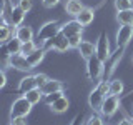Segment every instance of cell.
Returning a JSON list of instances; mask_svg holds the SVG:
<instances>
[{"label":"cell","instance_id":"obj_25","mask_svg":"<svg viewBox=\"0 0 133 125\" xmlns=\"http://www.w3.org/2000/svg\"><path fill=\"white\" fill-rule=\"evenodd\" d=\"M25 97L28 98V102L32 103V105H35V103H38V102H42L43 100V92H42V89H33V90H30V92H27L25 93Z\"/></svg>","mask_w":133,"mask_h":125},{"label":"cell","instance_id":"obj_6","mask_svg":"<svg viewBox=\"0 0 133 125\" xmlns=\"http://www.w3.org/2000/svg\"><path fill=\"white\" fill-rule=\"evenodd\" d=\"M120 108V97L118 95H107L103 100V105L100 108V114L103 117H113Z\"/></svg>","mask_w":133,"mask_h":125},{"label":"cell","instance_id":"obj_38","mask_svg":"<svg viewBox=\"0 0 133 125\" xmlns=\"http://www.w3.org/2000/svg\"><path fill=\"white\" fill-rule=\"evenodd\" d=\"M3 14H5V0H0V23L3 22Z\"/></svg>","mask_w":133,"mask_h":125},{"label":"cell","instance_id":"obj_31","mask_svg":"<svg viewBox=\"0 0 133 125\" xmlns=\"http://www.w3.org/2000/svg\"><path fill=\"white\" fill-rule=\"evenodd\" d=\"M68 40H70V47L72 48H78V45L82 43V33H77V35L68 37Z\"/></svg>","mask_w":133,"mask_h":125},{"label":"cell","instance_id":"obj_10","mask_svg":"<svg viewBox=\"0 0 133 125\" xmlns=\"http://www.w3.org/2000/svg\"><path fill=\"white\" fill-rule=\"evenodd\" d=\"M60 32L63 33V35H66V37H72V35H77V33L83 32V25L75 18V20H70V22H66V23L62 25Z\"/></svg>","mask_w":133,"mask_h":125},{"label":"cell","instance_id":"obj_33","mask_svg":"<svg viewBox=\"0 0 133 125\" xmlns=\"http://www.w3.org/2000/svg\"><path fill=\"white\" fill-rule=\"evenodd\" d=\"M87 125H105L102 120V117L100 115H91L88 117V120H87Z\"/></svg>","mask_w":133,"mask_h":125},{"label":"cell","instance_id":"obj_11","mask_svg":"<svg viewBox=\"0 0 133 125\" xmlns=\"http://www.w3.org/2000/svg\"><path fill=\"white\" fill-rule=\"evenodd\" d=\"M10 67H12V68L20 70V72H30V70H32V65L28 64L27 57L22 55V53H18V55H12Z\"/></svg>","mask_w":133,"mask_h":125},{"label":"cell","instance_id":"obj_20","mask_svg":"<svg viewBox=\"0 0 133 125\" xmlns=\"http://www.w3.org/2000/svg\"><path fill=\"white\" fill-rule=\"evenodd\" d=\"M10 62H12V53L8 52L7 45H0V68L2 70H7L10 68Z\"/></svg>","mask_w":133,"mask_h":125},{"label":"cell","instance_id":"obj_19","mask_svg":"<svg viewBox=\"0 0 133 125\" xmlns=\"http://www.w3.org/2000/svg\"><path fill=\"white\" fill-rule=\"evenodd\" d=\"M83 7L85 5L82 3V0H68L66 5H65V12L68 15H72V17H77L83 10Z\"/></svg>","mask_w":133,"mask_h":125},{"label":"cell","instance_id":"obj_2","mask_svg":"<svg viewBox=\"0 0 133 125\" xmlns=\"http://www.w3.org/2000/svg\"><path fill=\"white\" fill-rule=\"evenodd\" d=\"M30 112H32V103L28 102V98L25 95H22V97H18L17 100H14V103H12L10 120L18 118V117H27Z\"/></svg>","mask_w":133,"mask_h":125},{"label":"cell","instance_id":"obj_29","mask_svg":"<svg viewBox=\"0 0 133 125\" xmlns=\"http://www.w3.org/2000/svg\"><path fill=\"white\" fill-rule=\"evenodd\" d=\"M62 95H63V92H55V93H48V95H43V100H45V103H47V105L50 107L53 102H55V100L60 98Z\"/></svg>","mask_w":133,"mask_h":125},{"label":"cell","instance_id":"obj_12","mask_svg":"<svg viewBox=\"0 0 133 125\" xmlns=\"http://www.w3.org/2000/svg\"><path fill=\"white\" fill-rule=\"evenodd\" d=\"M33 89H37V80H35V75H27V77H23L22 80H20L17 92H18L20 95H25L27 92H30V90H33Z\"/></svg>","mask_w":133,"mask_h":125},{"label":"cell","instance_id":"obj_22","mask_svg":"<svg viewBox=\"0 0 133 125\" xmlns=\"http://www.w3.org/2000/svg\"><path fill=\"white\" fill-rule=\"evenodd\" d=\"M116 22L120 25H130V27H133V12L131 10L116 12Z\"/></svg>","mask_w":133,"mask_h":125},{"label":"cell","instance_id":"obj_13","mask_svg":"<svg viewBox=\"0 0 133 125\" xmlns=\"http://www.w3.org/2000/svg\"><path fill=\"white\" fill-rule=\"evenodd\" d=\"M15 37L18 40H22V42H30V40H33V30H32V27H30V25L22 23L20 27L15 28Z\"/></svg>","mask_w":133,"mask_h":125},{"label":"cell","instance_id":"obj_26","mask_svg":"<svg viewBox=\"0 0 133 125\" xmlns=\"http://www.w3.org/2000/svg\"><path fill=\"white\" fill-rule=\"evenodd\" d=\"M123 89H125L123 82L120 78H113L110 82V85H108V95H120L123 92Z\"/></svg>","mask_w":133,"mask_h":125},{"label":"cell","instance_id":"obj_3","mask_svg":"<svg viewBox=\"0 0 133 125\" xmlns=\"http://www.w3.org/2000/svg\"><path fill=\"white\" fill-rule=\"evenodd\" d=\"M43 45H45V50H55V52H58V53H63V52H66V50L72 48V47H70L68 37L63 35L62 32H58L53 39L47 40Z\"/></svg>","mask_w":133,"mask_h":125},{"label":"cell","instance_id":"obj_14","mask_svg":"<svg viewBox=\"0 0 133 125\" xmlns=\"http://www.w3.org/2000/svg\"><path fill=\"white\" fill-rule=\"evenodd\" d=\"M78 52H80V55L85 58V60H88V58H91L95 55V52H97V47H95L91 42L88 40H82V43L78 45Z\"/></svg>","mask_w":133,"mask_h":125},{"label":"cell","instance_id":"obj_17","mask_svg":"<svg viewBox=\"0 0 133 125\" xmlns=\"http://www.w3.org/2000/svg\"><path fill=\"white\" fill-rule=\"evenodd\" d=\"M23 18H25V12L20 8L18 5H14L12 7V14H10V23L14 25V27H20V25L23 23Z\"/></svg>","mask_w":133,"mask_h":125},{"label":"cell","instance_id":"obj_41","mask_svg":"<svg viewBox=\"0 0 133 125\" xmlns=\"http://www.w3.org/2000/svg\"><path fill=\"white\" fill-rule=\"evenodd\" d=\"M131 62H133V57H131Z\"/></svg>","mask_w":133,"mask_h":125},{"label":"cell","instance_id":"obj_34","mask_svg":"<svg viewBox=\"0 0 133 125\" xmlns=\"http://www.w3.org/2000/svg\"><path fill=\"white\" fill-rule=\"evenodd\" d=\"M58 3H60V0H42V5L45 8H53L55 5H58Z\"/></svg>","mask_w":133,"mask_h":125},{"label":"cell","instance_id":"obj_24","mask_svg":"<svg viewBox=\"0 0 133 125\" xmlns=\"http://www.w3.org/2000/svg\"><path fill=\"white\" fill-rule=\"evenodd\" d=\"M10 39H12V28H10V25L3 20V22L0 23V45L7 43Z\"/></svg>","mask_w":133,"mask_h":125},{"label":"cell","instance_id":"obj_4","mask_svg":"<svg viewBox=\"0 0 133 125\" xmlns=\"http://www.w3.org/2000/svg\"><path fill=\"white\" fill-rule=\"evenodd\" d=\"M105 73V62H102L97 55L87 60V77L90 80H100Z\"/></svg>","mask_w":133,"mask_h":125},{"label":"cell","instance_id":"obj_30","mask_svg":"<svg viewBox=\"0 0 133 125\" xmlns=\"http://www.w3.org/2000/svg\"><path fill=\"white\" fill-rule=\"evenodd\" d=\"M22 10L27 14V12H30L32 10V7H33V0H18V3H17Z\"/></svg>","mask_w":133,"mask_h":125},{"label":"cell","instance_id":"obj_7","mask_svg":"<svg viewBox=\"0 0 133 125\" xmlns=\"http://www.w3.org/2000/svg\"><path fill=\"white\" fill-rule=\"evenodd\" d=\"M95 47H97V52H95V55H97L102 62H107L108 58H110L111 52H110V43H108V37L105 32L100 33L97 43H95Z\"/></svg>","mask_w":133,"mask_h":125},{"label":"cell","instance_id":"obj_8","mask_svg":"<svg viewBox=\"0 0 133 125\" xmlns=\"http://www.w3.org/2000/svg\"><path fill=\"white\" fill-rule=\"evenodd\" d=\"M125 48H127V47H118V48H116V52H113V53H111V55H110V58H108V60L105 62V78H108L111 73L115 72V68H116V64H118V62L122 60Z\"/></svg>","mask_w":133,"mask_h":125},{"label":"cell","instance_id":"obj_16","mask_svg":"<svg viewBox=\"0 0 133 125\" xmlns=\"http://www.w3.org/2000/svg\"><path fill=\"white\" fill-rule=\"evenodd\" d=\"M68 105H70L68 98H66L65 95H62L60 98L55 100V102L50 105V110H52L53 114H65V112L68 110Z\"/></svg>","mask_w":133,"mask_h":125},{"label":"cell","instance_id":"obj_1","mask_svg":"<svg viewBox=\"0 0 133 125\" xmlns=\"http://www.w3.org/2000/svg\"><path fill=\"white\" fill-rule=\"evenodd\" d=\"M108 85H110V82H108L107 78H103V80H98L97 87L90 92L88 105H90L91 110L100 112V108H102V105H103V100H105V97L108 95Z\"/></svg>","mask_w":133,"mask_h":125},{"label":"cell","instance_id":"obj_5","mask_svg":"<svg viewBox=\"0 0 133 125\" xmlns=\"http://www.w3.org/2000/svg\"><path fill=\"white\" fill-rule=\"evenodd\" d=\"M60 27L62 25H58L57 22H47V23L42 25L38 33H37V40H40V45H43L47 40L53 39V37L60 32Z\"/></svg>","mask_w":133,"mask_h":125},{"label":"cell","instance_id":"obj_23","mask_svg":"<svg viewBox=\"0 0 133 125\" xmlns=\"http://www.w3.org/2000/svg\"><path fill=\"white\" fill-rule=\"evenodd\" d=\"M22 43H23V42H22V40H18V39H17V37L14 35V37H12V39L5 43V45H7L8 52H10L12 55H18V53L22 52Z\"/></svg>","mask_w":133,"mask_h":125},{"label":"cell","instance_id":"obj_35","mask_svg":"<svg viewBox=\"0 0 133 125\" xmlns=\"http://www.w3.org/2000/svg\"><path fill=\"white\" fill-rule=\"evenodd\" d=\"M10 125H27V117H18V118L10 120Z\"/></svg>","mask_w":133,"mask_h":125},{"label":"cell","instance_id":"obj_32","mask_svg":"<svg viewBox=\"0 0 133 125\" xmlns=\"http://www.w3.org/2000/svg\"><path fill=\"white\" fill-rule=\"evenodd\" d=\"M35 80H37V87L42 89V87L45 85V83L48 82V77L45 73H35Z\"/></svg>","mask_w":133,"mask_h":125},{"label":"cell","instance_id":"obj_39","mask_svg":"<svg viewBox=\"0 0 133 125\" xmlns=\"http://www.w3.org/2000/svg\"><path fill=\"white\" fill-rule=\"evenodd\" d=\"M118 125H133V120H130V118H122L118 122Z\"/></svg>","mask_w":133,"mask_h":125},{"label":"cell","instance_id":"obj_36","mask_svg":"<svg viewBox=\"0 0 133 125\" xmlns=\"http://www.w3.org/2000/svg\"><path fill=\"white\" fill-rule=\"evenodd\" d=\"M5 85H7V75H5V70L0 68V89H3Z\"/></svg>","mask_w":133,"mask_h":125},{"label":"cell","instance_id":"obj_40","mask_svg":"<svg viewBox=\"0 0 133 125\" xmlns=\"http://www.w3.org/2000/svg\"><path fill=\"white\" fill-rule=\"evenodd\" d=\"M130 10H131V12H133V5H131V8H130Z\"/></svg>","mask_w":133,"mask_h":125},{"label":"cell","instance_id":"obj_28","mask_svg":"<svg viewBox=\"0 0 133 125\" xmlns=\"http://www.w3.org/2000/svg\"><path fill=\"white\" fill-rule=\"evenodd\" d=\"M115 8L116 12H122V10H130L133 5V0H115Z\"/></svg>","mask_w":133,"mask_h":125},{"label":"cell","instance_id":"obj_21","mask_svg":"<svg viewBox=\"0 0 133 125\" xmlns=\"http://www.w3.org/2000/svg\"><path fill=\"white\" fill-rule=\"evenodd\" d=\"M45 53H47V50H45V48H37L35 52H32L30 55H27V60H28V64L32 65V68H35L37 65H40V62L43 60Z\"/></svg>","mask_w":133,"mask_h":125},{"label":"cell","instance_id":"obj_27","mask_svg":"<svg viewBox=\"0 0 133 125\" xmlns=\"http://www.w3.org/2000/svg\"><path fill=\"white\" fill-rule=\"evenodd\" d=\"M37 48H38V47H37V43H35L33 40H30V42H23V43H22V52H20V53L27 57V55H30L32 52H35Z\"/></svg>","mask_w":133,"mask_h":125},{"label":"cell","instance_id":"obj_37","mask_svg":"<svg viewBox=\"0 0 133 125\" xmlns=\"http://www.w3.org/2000/svg\"><path fill=\"white\" fill-rule=\"evenodd\" d=\"M70 125H83V115L82 114L75 115V118L72 120V123H70Z\"/></svg>","mask_w":133,"mask_h":125},{"label":"cell","instance_id":"obj_15","mask_svg":"<svg viewBox=\"0 0 133 125\" xmlns=\"http://www.w3.org/2000/svg\"><path fill=\"white\" fill-rule=\"evenodd\" d=\"M75 18L80 22L83 27H87V25H90L91 22H93V18H95V10L93 8H90V7H83V10L78 14Z\"/></svg>","mask_w":133,"mask_h":125},{"label":"cell","instance_id":"obj_18","mask_svg":"<svg viewBox=\"0 0 133 125\" xmlns=\"http://www.w3.org/2000/svg\"><path fill=\"white\" fill-rule=\"evenodd\" d=\"M42 92H43V95L55 93V92H63V83L60 80H52V78H48V82L42 87Z\"/></svg>","mask_w":133,"mask_h":125},{"label":"cell","instance_id":"obj_9","mask_svg":"<svg viewBox=\"0 0 133 125\" xmlns=\"http://www.w3.org/2000/svg\"><path fill=\"white\" fill-rule=\"evenodd\" d=\"M133 39V27L130 25H120L116 32V47H127Z\"/></svg>","mask_w":133,"mask_h":125}]
</instances>
